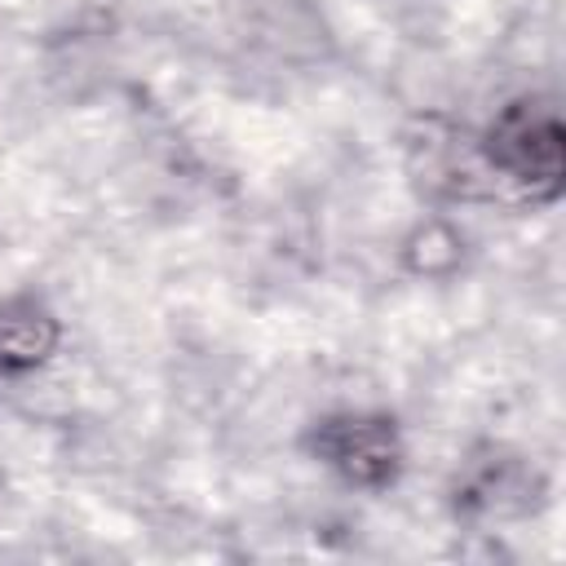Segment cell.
Segmentation results:
<instances>
[{
  "label": "cell",
  "mask_w": 566,
  "mask_h": 566,
  "mask_svg": "<svg viewBox=\"0 0 566 566\" xmlns=\"http://www.w3.org/2000/svg\"><path fill=\"white\" fill-rule=\"evenodd\" d=\"M491 164L531 186L535 195H553L562 181V124L548 106H513L491 133Z\"/></svg>",
  "instance_id": "1"
},
{
  "label": "cell",
  "mask_w": 566,
  "mask_h": 566,
  "mask_svg": "<svg viewBox=\"0 0 566 566\" xmlns=\"http://www.w3.org/2000/svg\"><path fill=\"white\" fill-rule=\"evenodd\" d=\"M318 455L349 482H385L398 469V438L380 416H340L318 429Z\"/></svg>",
  "instance_id": "2"
},
{
  "label": "cell",
  "mask_w": 566,
  "mask_h": 566,
  "mask_svg": "<svg viewBox=\"0 0 566 566\" xmlns=\"http://www.w3.org/2000/svg\"><path fill=\"white\" fill-rule=\"evenodd\" d=\"M57 340V327L49 314L31 310V305H18V310H4L0 314V367H35Z\"/></svg>",
  "instance_id": "3"
}]
</instances>
